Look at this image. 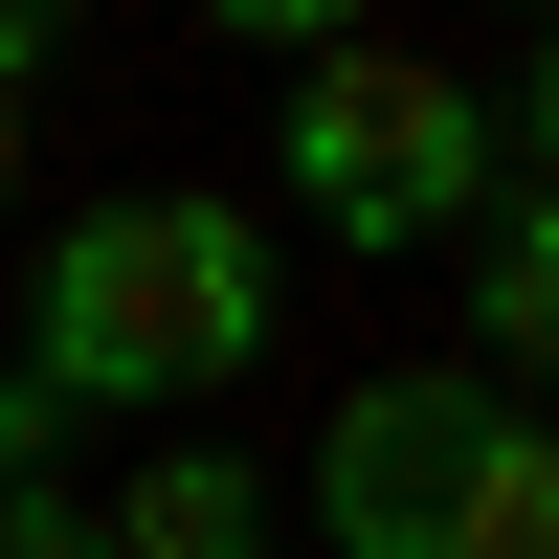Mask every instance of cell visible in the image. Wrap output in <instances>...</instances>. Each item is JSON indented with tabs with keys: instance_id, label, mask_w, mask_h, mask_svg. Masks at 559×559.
Returning <instances> with one entry per match:
<instances>
[{
	"instance_id": "obj_6",
	"label": "cell",
	"mask_w": 559,
	"mask_h": 559,
	"mask_svg": "<svg viewBox=\"0 0 559 559\" xmlns=\"http://www.w3.org/2000/svg\"><path fill=\"white\" fill-rule=\"evenodd\" d=\"M448 559H559V448H537V403H492V426H471V492H448Z\"/></svg>"
},
{
	"instance_id": "obj_2",
	"label": "cell",
	"mask_w": 559,
	"mask_h": 559,
	"mask_svg": "<svg viewBox=\"0 0 559 559\" xmlns=\"http://www.w3.org/2000/svg\"><path fill=\"white\" fill-rule=\"evenodd\" d=\"M269 179H292V224L313 247H448V224L492 202V90L448 68V45H381V23H313L292 45V112H269Z\"/></svg>"
},
{
	"instance_id": "obj_5",
	"label": "cell",
	"mask_w": 559,
	"mask_h": 559,
	"mask_svg": "<svg viewBox=\"0 0 559 559\" xmlns=\"http://www.w3.org/2000/svg\"><path fill=\"white\" fill-rule=\"evenodd\" d=\"M537 336H559V224H537V179H492L471 202V381H515Z\"/></svg>"
},
{
	"instance_id": "obj_1",
	"label": "cell",
	"mask_w": 559,
	"mask_h": 559,
	"mask_svg": "<svg viewBox=\"0 0 559 559\" xmlns=\"http://www.w3.org/2000/svg\"><path fill=\"white\" fill-rule=\"evenodd\" d=\"M269 336H292L269 202L247 179H134V202H68L23 247V358H0V381H45V426H179V403L247 381Z\"/></svg>"
},
{
	"instance_id": "obj_8",
	"label": "cell",
	"mask_w": 559,
	"mask_h": 559,
	"mask_svg": "<svg viewBox=\"0 0 559 559\" xmlns=\"http://www.w3.org/2000/svg\"><path fill=\"white\" fill-rule=\"evenodd\" d=\"M0 202H23V112H0Z\"/></svg>"
},
{
	"instance_id": "obj_3",
	"label": "cell",
	"mask_w": 559,
	"mask_h": 559,
	"mask_svg": "<svg viewBox=\"0 0 559 559\" xmlns=\"http://www.w3.org/2000/svg\"><path fill=\"white\" fill-rule=\"evenodd\" d=\"M515 381H471V358H381V381H336V426H313V537L336 559H448V492H471V426Z\"/></svg>"
},
{
	"instance_id": "obj_7",
	"label": "cell",
	"mask_w": 559,
	"mask_h": 559,
	"mask_svg": "<svg viewBox=\"0 0 559 559\" xmlns=\"http://www.w3.org/2000/svg\"><path fill=\"white\" fill-rule=\"evenodd\" d=\"M0 559H90V515L68 492H0Z\"/></svg>"
},
{
	"instance_id": "obj_4",
	"label": "cell",
	"mask_w": 559,
	"mask_h": 559,
	"mask_svg": "<svg viewBox=\"0 0 559 559\" xmlns=\"http://www.w3.org/2000/svg\"><path fill=\"white\" fill-rule=\"evenodd\" d=\"M269 537H292V515H269V471H247L224 426H179L157 471H134L112 515H90V559H269Z\"/></svg>"
}]
</instances>
